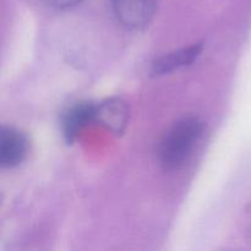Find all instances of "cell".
Instances as JSON below:
<instances>
[{"label":"cell","instance_id":"6da1fadb","mask_svg":"<svg viewBox=\"0 0 251 251\" xmlns=\"http://www.w3.org/2000/svg\"><path fill=\"white\" fill-rule=\"evenodd\" d=\"M203 125L196 117H186L172 126L159 146V159L166 169L183 166L202 134Z\"/></svg>","mask_w":251,"mask_h":251},{"label":"cell","instance_id":"7a4b0ae2","mask_svg":"<svg viewBox=\"0 0 251 251\" xmlns=\"http://www.w3.org/2000/svg\"><path fill=\"white\" fill-rule=\"evenodd\" d=\"M158 0H112L115 17L127 29H141L150 24Z\"/></svg>","mask_w":251,"mask_h":251},{"label":"cell","instance_id":"3957f363","mask_svg":"<svg viewBox=\"0 0 251 251\" xmlns=\"http://www.w3.org/2000/svg\"><path fill=\"white\" fill-rule=\"evenodd\" d=\"M28 153V141L26 136L14 127L2 126L0 129V166L14 168L24 162Z\"/></svg>","mask_w":251,"mask_h":251},{"label":"cell","instance_id":"277c9868","mask_svg":"<svg viewBox=\"0 0 251 251\" xmlns=\"http://www.w3.org/2000/svg\"><path fill=\"white\" fill-rule=\"evenodd\" d=\"M129 109L119 98H109L95 104V122L113 134L120 135L126 127Z\"/></svg>","mask_w":251,"mask_h":251},{"label":"cell","instance_id":"5b68a950","mask_svg":"<svg viewBox=\"0 0 251 251\" xmlns=\"http://www.w3.org/2000/svg\"><path fill=\"white\" fill-rule=\"evenodd\" d=\"M91 122H95V104L92 103H78L66 110L61 119V130L66 141L73 142Z\"/></svg>","mask_w":251,"mask_h":251},{"label":"cell","instance_id":"8992f818","mask_svg":"<svg viewBox=\"0 0 251 251\" xmlns=\"http://www.w3.org/2000/svg\"><path fill=\"white\" fill-rule=\"evenodd\" d=\"M201 50H202V44H194V46L173 51V53L166 54L154 61L152 66V73L153 75H164V74L178 70L183 66L190 65L198 59Z\"/></svg>","mask_w":251,"mask_h":251},{"label":"cell","instance_id":"52a82bcc","mask_svg":"<svg viewBox=\"0 0 251 251\" xmlns=\"http://www.w3.org/2000/svg\"><path fill=\"white\" fill-rule=\"evenodd\" d=\"M46 5L56 10H68L80 4L82 0H42Z\"/></svg>","mask_w":251,"mask_h":251}]
</instances>
